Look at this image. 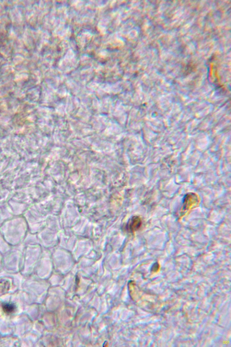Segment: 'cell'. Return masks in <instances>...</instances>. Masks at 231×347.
Here are the masks:
<instances>
[{
	"instance_id": "obj_1",
	"label": "cell",
	"mask_w": 231,
	"mask_h": 347,
	"mask_svg": "<svg viewBox=\"0 0 231 347\" xmlns=\"http://www.w3.org/2000/svg\"><path fill=\"white\" fill-rule=\"evenodd\" d=\"M140 225H141V220L139 217H133L131 220L129 227L132 231H135L140 227Z\"/></svg>"
},
{
	"instance_id": "obj_2",
	"label": "cell",
	"mask_w": 231,
	"mask_h": 347,
	"mask_svg": "<svg viewBox=\"0 0 231 347\" xmlns=\"http://www.w3.org/2000/svg\"><path fill=\"white\" fill-rule=\"evenodd\" d=\"M3 310L7 314H11L15 312L16 307L14 304L7 303L3 304Z\"/></svg>"
},
{
	"instance_id": "obj_3",
	"label": "cell",
	"mask_w": 231,
	"mask_h": 347,
	"mask_svg": "<svg viewBox=\"0 0 231 347\" xmlns=\"http://www.w3.org/2000/svg\"><path fill=\"white\" fill-rule=\"evenodd\" d=\"M159 269V265L158 264H155L152 267V271L153 272H156Z\"/></svg>"
}]
</instances>
